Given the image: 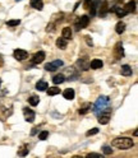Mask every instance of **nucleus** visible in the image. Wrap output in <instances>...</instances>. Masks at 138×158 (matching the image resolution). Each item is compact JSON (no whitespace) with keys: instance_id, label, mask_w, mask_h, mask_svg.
Listing matches in <instances>:
<instances>
[{"instance_id":"nucleus-29","label":"nucleus","mask_w":138,"mask_h":158,"mask_svg":"<svg viewBox=\"0 0 138 158\" xmlns=\"http://www.w3.org/2000/svg\"><path fill=\"white\" fill-rule=\"evenodd\" d=\"M47 136H49V131H41V133L38 134V138H40V140H46Z\"/></svg>"},{"instance_id":"nucleus-5","label":"nucleus","mask_w":138,"mask_h":158,"mask_svg":"<svg viewBox=\"0 0 138 158\" xmlns=\"http://www.w3.org/2000/svg\"><path fill=\"white\" fill-rule=\"evenodd\" d=\"M63 61L62 60H55V61H53V63H47L46 65H45V69L47 70V71H55L58 69V68H60V66H63Z\"/></svg>"},{"instance_id":"nucleus-25","label":"nucleus","mask_w":138,"mask_h":158,"mask_svg":"<svg viewBox=\"0 0 138 158\" xmlns=\"http://www.w3.org/2000/svg\"><path fill=\"white\" fill-rule=\"evenodd\" d=\"M28 102H29V105H32V106H37L38 102H40V98L37 96H31L28 98Z\"/></svg>"},{"instance_id":"nucleus-32","label":"nucleus","mask_w":138,"mask_h":158,"mask_svg":"<svg viewBox=\"0 0 138 158\" xmlns=\"http://www.w3.org/2000/svg\"><path fill=\"white\" fill-rule=\"evenodd\" d=\"M87 158H102V156L97 154V153H90V154H87Z\"/></svg>"},{"instance_id":"nucleus-27","label":"nucleus","mask_w":138,"mask_h":158,"mask_svg":"<svg viewBox=\"0 0 138 158\" xmlns=\"http://www.w3.org/2000/svg\"><path fill=\"white\" fill-rule=\"evenodd\" d=\"M27 153H28V146H27V144H24V146L18 151V156H26Z\"/></svg>"},{"instance_id":"nucleus-33","label":"nucleus","mask_w":138,"mask_h":158,"mask_svg":"<svg viewBox=\"0 0 138 158\" xmlns=\"http://www.w3.org/2000/svg\"><path fill=\"white\" fill-rule=\"evenodd\" d=\"M84 4H86V8H88V5L91 4V0H84Z\"/></svg>"},{"instance_id":"nucleus-7","label":"nucleus","mask_w":138,"mask_h":158,"mask_svg":"<svg viewBox=\"0 0 138 158\" xmlns=\"http://www.w3.org/2000/svg\"><path fill=\"white\" fill-rule=\"evenodd\" d=\"M77 65H78L79 69L83 70V71H87L90 69V63H88L87 59H84V58L78 59V61H77Z\"/></svg>"},{"instance_id":"nucleus-6","label":"nucleus","mask_w":138,"mask_h":158,"mask_svg":"<svg viewBox=\"0 0 138 158\" xmlns=\"http://www.w3.org/2000/svg\"><path fill=\"white\" fill-rule=\"evenodd\" d=\"M114 55L116 59H122L124 56V49H123V45L122 42H118L115 45V49H114Z\"/></svg>"},{"instance_id":"nucleus-19","label":"nucleus","mask_w":138,"mask_h":158,"mask_svg":"<svg viewBox=\"0 0 138 158\" xmlns=\"http://www.w3.org/2000/svg\"><path fill=\"white\" fill-rule=\"evenodd\" d=\"M64 80H65V76H64V74H57L53 78V83L54 84H62Z\"/></svg>"},{"instance_id":"nucleus-28","label":"nucleus","mask_w":138,"mask_h":158,"mask_svg":"<svg viewBox=\"0 0 138 158\" xmlns=\"http://www.w3.org/2000/svg\"><path fill=\"white\" fill-rule=\"evenodd\" d=\"M21 23V20L19 19H12V20H8L7 24L9 25V27H15V25H18Z\"/></svg>"},{"instance_id":"nucleus-4","label":"nucleus","mask_w":138,"mask_h":158,"mask_svg":"<svg viewBox=\"0 0 138 158\" xmlns=\"http://www.w3.org/2000/svg\"><path fill=\"white\" fill-rule=\"evenodd\" d=\"M88 22H90L88 15H82V17H79V19L76 22V27H77V29L86 28V27L88 25Z\"/></svg>"},{"instance_id":"nucleus-17","label":"nucleus","mask_w":138,"mask_h":158,"mask_svg":"<svg viewBox=\"0 0 138 158\" xmlns=\"http://www.w3.org/2000/svg\"><path fill=\"white\" fill-rule=\"evenodd\" d=\"M47 88H49V85H47V83L44 82V80H40V82L36 83V89H37V91L44 92V91H46Z\"/></svg>"},{"instance_id":"nucleus-23","label":"nucleus","mask_w":138,"mask_h":158,"mask_svg":"<svg viewBox=\"0 0 138 158\" xmlns=\"http://www.w3.org/2000/svg\"><path fill=\"white\" fill-rule=\"evenodd\" d=\"M60 93V88H57V87H51L50 89H47V95L49 96H57Z\"/></svg>"},{"instance_id":"nucleus-22","label":"nucleus","mask_w":138,"mask_h":158,"mask_svg":"<svg viewBox=\"0 0 138 158\" xmlns=\"http://www.w3.org/2000/svg\"><path fill=\"white\" fill-rule=\"evenodd\" d=\"M90 110H91V103H88V102H87V103H84V105L79 108V114H81V115H84V114H87Z\"/></svg>"},{"instance_id":"nucleus-21","label":"nucleus","mask_w":138,"mask_h":158,"mask_svg":"<svg viewBox=\"0 0 138 158\" xmlns=\"http://www.w3.org/2000/svg\"><path fill=\"white\" fill-rule=\"evenodd\" d=\"M63 37L65 38V40H70L72 38V29H70V27H65L63 29Z\"/></svg>"},{"instance_id":"nucleus-11","label":"nucleus","mask_w":138,"mask_h":158,"mask_svg":"<svg viewBox=\"0 0 138 158\" xmlns=\"http://www.w3.org/2000/svg\"><path fill=\"white\" fill-rule=\"evenodd\" d=\"M110 10H111V12H115L118 17H126V15L128 14L127 10L124 9V8H122V7H114V8H111Z\"/></svg>"},{"instance_id":"nucleus-2","label":"nucleus","mask_w":138,"mask_h":158,"mask_svg":"<svg viewBox=\"0 0 138 158\" xmlns=\"http://www.w3.org/2000/svg\"><path fill=\"white\" fill-rule=\"evenodd\" d=\"M107 103H109V97H106V96L98 97V100L96 101V103H95V106H93L95 114L98 115L100 112H102V111L107 107Z\"/></svg>"},{"instance_id":"nucleus-3","label":"nucleus","mask_w":138,"mask_h":158,"mask_svg":"<svg viewBox=\"0 0 138 158\" xmlns=\"http://www.w3.org/2000/svg\"><path fill=\"white\" fill-rule=\"evenodd\" d=\"M110 115H111V110L109 107H106L101 114H98V122L101 125H106L110 120Z\"/></svg>"},{"instance_id":"nucleus-26","label":"nucleus","mask_w":138,"mask_h":158,"mask_svg":"<svg viewBox=\"0 0 138 158\" xmlns=\"http://www.w3.org/2000/svg\"><path fill=\"white\" fill-rule=\"evenodd\" d=\"M107 1H102V7L100 8V15H105L106 12H107Z\"/></svg>"},{"instance_id":"nucleus-9","label":"nucleus","mask_w":138,"mask_h":158,"mask_svg":"<svg viewBox=\"0 0 138 158\" xmlns=\"http://www.w3.org/2000/svg\"><path fill=\"white\" fill-rule=\"evenodd\" d=\"M14 58L17 59V60H24V59H27L28 58V54H27V51H24V50H21V49H17L14 51Z\"/></svg>"},{"instance_id":"nucleus-20","label":"nucleus","mask_w":138,"mask_h":158,"mask_svg":"<svg viewBox=\"0 0 138 158\" xmlns=\"http://www.w3.org/2000/svg\"><path fill=\"white\" fill-rule=\"evenodd\" d=\"M115 31L118 35H122V33L126 31V23H123V22H119L118 24H116V27H115Z\"/></svg>"},{"instance_id":"nucleus-12","label":"nucleus","mask_w":138,"mask_h":158,"mask_svg":"<svg viewBox=\"0 0 138 158\" xmlns=\"http://www.w3.org/2000/svg\"><path fill=\"white\" fill-rule=\"evenodd\" d=\"M63 96H64V98L65 100H73L74 98V96H76V93H74V91H73L72 88H68V89H65V91L63 92Z\"/></svg>"},{"instance_id":"nucleus-34","label":"nucleus","mask_w":138,"mask_h":158,"mask_svg":"<svg viewBox=\"0 0 138 158\" xmlns=\"http://www.w3.org/2000/svg\"><path fill=\"white\" fill-rule=\"evenodd\" d=\"M34 1H37V0H31V3H34Z\"/></svg>"},{"instance_id":"nucleus-16","label":"nucleus","mask_w":138,"mask_h":158,"mask_svg":"<svg viewBox=\"0 0 138 158\" xmlns=\"http://www.w3.org/2000/svg\"><path fill=\"white\" fill-rule=\"evenodd\" d=\"M136 1L134 0H131V1H128L127 3V5H126V8H124V9L127 10V13H133L136 10Z\"/></svg>"},{"instance_id":"nucleus-1","label":"nucleus","mask_w":138,"mask_h":158,"mask_svg":"<svg viewBox=\"0 0 138 158\" xmlns=\"http://www.w3.org/2000/svg\"><path fill=\"white\" fill-rule=\"evenodd\" d=\"M111 146L118 148V149H123V151H126V149H129L134 146V142L131 139V138H127V136H122V138H116L113 140V143H111Z\"/></svg>"},{"instance_id":"nucleus-24","label":"nucleus","mask_w":138,"mask_h":158,"mask_svg":"<svg viewBox=\"0 0 138 158\" xmlns=\"http://www.w3.org/2000/svg\"><path fill=\"white\" fill-rule=\"evenodd\" d=\"M31 5L34 8V9L42 10V8H44V3H42L41 0H37V1H34V3H31Z\"/></svg>"},{"instance_id":"nucleus-31","label":"nucleus","mask_w":138,"mask_h":158,"mask_svg":"<svg viewBox=\"0 0 138 158\" xmlns=\"http://www.w3.org/2000/svg\"><path fill=\"white\" fill-rule=\"evenodd\" d=\"M98 133V129H96V127H93L92 130H88L87 133H86V135L87 136H91V135H95V134H97Z\"/></svg>"},{"instance_id":"nucleus-15","label":"nucleus","mask_w":138,"mask_h":158,"mask_svg":"<svg viewBox=\"0 0 138 158\" xmlns=\"http://www.w3.org/2000/svg\"><path fill=\"white\" fill-rule=\"evenodd\" d=\"M104 66V63L101 60H98V59H95L90 63V68H92V69H100V68Z\"/></svg>"},{"instance_id":"nucleus-36","label":"nucleus","mask_w":138,"mask_h":158,"mask_svg":"<svg viewBox=\"0 0 138 158\" xmlns=\"http://www.w3.org/2000/svg\"><path fill=\"white\" fill-rule=\"evenodd\" d=\"M15 1H21V0H15Z\"/></svg>"},{"instance_id":"nucleus-8","label":"nucleus","mask_w":138,"mask_h":158,"mask_svg":"<svg viewBox=\"0 0 138 158\" xmlns=\"http://www.w3.org/2000/svg\"><path fill=\"white\" fill-rule=\"evenodd\" d=\"M23 115H24V119H26V121L27 122H33L34 121V112L32 110H29V108H24L23 110Z\"/></svg>"},{"instance_id":"nucleus-14","label":"nucleus","mask_w":138,"mask_h":158,"mask_svg":"<svg viewBox=\"0 0 138 158\" xmlns=\"http://www.w3.org/2000/svg\"><path fill=\"white\" fill-rule=\"evenodd\" d=\"M120 74L124 76H131L132 75V68L129 65H123L122 69H120Z\"/></svg>"},{"instance_id":"nucleus-10","label":"nucleus","mask_w":138,"mask_h":158,"mask_svg":"<svg viewBox=\"0 0 138 158\" xmlns=\"http://www.w3.org/2000/svg\"><path fill=\"white\" fill-rule=\"evenodd\" d=\"M45 60V52L44 51H38V52H36L33 55V58H32V63L33 64H40Z\"/></svg>"},{"instance_id":"nucleus-35","label":"nucleus","mask_w":138,"mask_h":158,"mask_svg":"<svg viewBox=\"0 0 138 158\" xmlns=\"http://www.w3.org/2000/svg\"><path fill=\"white\" fill-rule=\"evenodd\" d=\"M0 85H1V80H0Z\"/></svg>"},{"instance_id":"nucleus-30","label":"nucleus","mask_w":138,"mask_h":158,"mask_svg":"<svg viewBox=\"0 0 138 158\" xmlns=\"http://www.w3.org/2000/svg\"><path fill=\"white\" fill-rule=\"evenodd\" d=\"M102 152H104V154H111V153H113V149H111V147L105 146L102 148Z\"/></svg>"},{"instance_id":"nucleus-13","label":"nucleus","mask_w":138,"mask_h":158,"mask_svg":"<svg viewBox=\"0 0 138 158\" xmlns=\"http://www.w3.org/2000/svg\"><path fill=\"white\" fill-rule=\"evenodd\" d=\"M57 46H58L59 49H62V50L67 49V46H68V40H65L64 37L58 38V40H57Z\"/></svg>"},{"instance_id":"nucleus-18","label":"nucleus","mask_w":138,"mask_h":158,"mask_svg":"<svg viewBox=\"0 0 138 158\" xmlns=\"http://www.w3.org/2000/svg\"><path fill=\"white\" fill-rule=\"evenodd\" d=\"M100 3H101V0H95V1L91 4V17L96 15V12H97V8L100 5Z\"/></svg>"}]
</instances>
